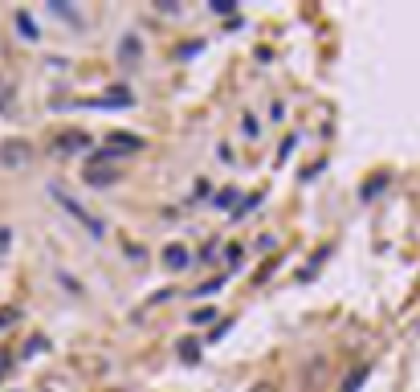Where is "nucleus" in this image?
Wrapping results in <instances>:
<instances>
[{
    "label": "nucleus",
    "mask_w": 420,
    "mask_h": 392,
    "mask_svg": "<svg viewBox=\"0 0 420 392\" xmlns=\"http://www.w3.org/2000/svg\"><path fill=\"white\" fill-rule=\"evenodd\" d=\"M245 135H249V139H258V135H261V127H258V114H253V111H245Z\"/></svg>",
    "instance_id": "dca6fc26"
},
{
    "label": "nucleus",
    "mask_w": 420,
    "mask_h": 392,
    "mask_svg": "<svg viewBox=\"0 0 420 392\" xmlns=\"http://www.w3.org/2000/svg\"><path fill=\"white\" fill-rule=\"evenodd\" d=\"M82 180H86L90 188H111V184H118V180H123V172H118L114 163H90V168L82 172Z\"/></svg>",
    "instance_id": "20e7f679"
},
{
    "label": "nucleus",
    "mask_w": 420,
    "mask_h": 392,
    "mask_svg": "<svg viewBox=\"0 0 420 392\" xmlns=\"http://www.w3.org/2000/svg\"><path fill=\"white\" fill-rule=\"evenodd\" d=\"M221 286H225V278H209V282H204V286H196V298H212V294L221 290Z\"/></svg>",
    "instance_id": "ddd939ff"
},
{
    "label": "nucleus",
    "mask_w": 420,
    "mask_h": 392,
    "mask_svg": "<svg viewBox=\"0 0 420 392\" xmlns=\"http://www.w3.org/2000/svg\"><path fill=\"white\" fill-rule=\"evenodd\" d=\"M249 392H277V384H270V380H258Z\"/></svg>",
    "instance_id": "4be33fe9"
},
{
    "label": "nucleus",
    "mask_w": 420,
    "mask_h": 392,
    "mask_svg": "<svg viewBox=\"0 0 420 392\" xmlns=\"http://www.w3.org/2000/svg\"><path fill=\"white\" fill-rule=\"evenodd\" d=\"M102 151L106 156H135V151H143V139L139 135H127V131H114V135H106V143H102Z\"/></svg>",
    "instance_id": "7ed1b4c3"
},
{
    "label": "nucleus",
    "mask_w": 420,
    "mask_h": 392,
    "mask_svg": "<svg viewBox=\"0 0 420 392\" xmlns=\"http://www.w3.org/2000/svg\"><path fill=\"white\" fill-rule=\"evenodd\" d=\"M90 107H98V111H127V107H135V94H131L127 86H114L102 98H94Z\"/></svg>",
    "instance_id": "39448f33"
},
{
    "label": "nucleus",
    "mask_w": 420,
    "mask_h": 392,
    "mask_svg": "<svg viewBox=\"0 0 420 392\" xmlns=\"http://www.w3.org/2000/svg\"><path fill=\"white\" fill-rule=\"evenodd\" d=\"M0 111H4V114H13V90H9L4 82H0Z\"/></svg>",
    "instance_id": "f3484780"
},
{
    "label": "nucleus",
    "mask_w": 420,
    "mask_h": 392,
    "mask_svg": "<svg viewBox=\"0 0 420 392\" xmlns=\"http://www.w3.org/2000/svg\"><path fill=\"white\" fill-rule=\"evenodd\" d=\"M368 376H372V364H359V368H351V372L343 376L339 392H359L363 384H368Z\"/></svg>",
    "instance_id": "1a4fd4ad"
},
{
    "label": "nucleus",
    "mask_w": 420,
    "mask_h": 392,
    "mask_svg": "<svg viewBox=\"0 0 420 392\" xmlns=\"http://www.w3.org/2000/svg\"><path fill=\"white\" fill-rule=\"evenodd\" d=\"M212 319H216V310H212V307H200V310H196V315H192V319H188V323L204 327V323H212Z\"/></svg>",
    "instance_id": "2eb2a0df"
},
{
    "label": "nucleus",
    "mask_w": 420,
    "mask_h": 392,
    "mask_svg": "<svg viewBox=\"0 0 420 392\" xmlns=\"http://www.w3.org/2000/svg\"><path fill=\"white\" fill-rule=\"evenodd\" d=\"M233 200H237V188H221V196H216V205H221V209H228Z\"/></svg>",
    "instance_id": "a211bd4d"
},
{
    "label": "nucleus",
    "mask_w": 420,
    "mask_h": 392,
    "mask_svg": "<svg viewBox=\"0 0 420 392\" xmlns=\"http://www.w3.org/2000/svg\"><path fill=\"white\" fill-rule=\"evenodd\" d=\"M163 266H167L172 274H179V270H188V266H192V258H188V249H184L179 241H172L167 249H163Z\"/></svg>",
    "instance_id": "0eeeda50"
},
{
    "label": "nucleus",
    "mask_w": 420,
    "mask_h": 392,
    "mask_svg": "<svg viewBox=\"0 0 420 392\" xmlns=\"http://www.w3.org/2000/svg\"><path fill=\"white\" fill-rule=\"evenodd\" d=\"M384 184H388V176L380 172L375 180H368V184H363V192H359V196H363V200H372V196H380V188H384Z\"/></svg>",
    "instance_id": "4468645a"
},
{
    "label": "nucleus",
    "mask_w": 420,
    "mask_h": 392,
    "mask_svg": "<svg viewBox=\"0 0 420 392\" xmlns=\"http://www.w3.org/2000/svg\"><path fill=\"white\" fill-rule=\"evenodd\" d=\"M49 192H53V200H57V205H62V209L78 221V225H86V233H90V237H106V221H102V217H94V212L82 205V200H74L62 184H49Z\"/></svg>",
    "instance_id": "f257e3e1"
},
{
    "label": "nucleus",
    "mask_w": 420,
    "mask_h": 392,
    "mask_svg": "<svg viewBox=\"0 0 420 392\" xmlns=\"http://www.w3.org/2000/svg\"><path fill=\"white\" fill-rule=\"evenodd\" d=\"M225 258L233 261V270H237V266H241V245H228V249H225Z\"/></svg>",
    "instance_id": "aec40b11"
},
{
    "label": "nucleus",
    "mask_w": 420,
    "mask_h": 392,
    "mask_svg": "<svg viewBox=\"0 0 420 392\" xmlns=\"http://www.w3.org/2000/svg\"><path fill=\"white\" fill-rule=\"evenodd\" d=\"M86 147H90V139H86L82 131H62V135L53 139V151H57V156H78Z\"/></svg>",
    "instance_id": "423d86ee"
},
{
    "label": "nucleus",
    "mask_w": 420,
    "mask_h": 392,
    "mask_svg": "<svg viewBox=\"0 0 420 392\" xmlns=\"http://www.w3.org/2000/svg\"><path fill=\"white\" fill-rule=\"evenodd\" d=\"M176 352L188 359V364H196V359H200V339H196V335H184V339L176 343Z\"/></svg>",
    "instance_id": "9b49d317"
},
{
    "label": "nucleus",
    "mask_w": 420,
    "mask_h": 392,
    "mask_svg": "<svg viewBox=\"0 0 420 392\" xmlns=\"http://www.w3.org/2000/svg\"><path fill=\"white\" fill-rule=\"evenodd\" d=\"M9 245H13V233L0 225V258H4V249H9Z\"/></svg>",
    "instance_id": "412c9836"
},
{
    "label": "nucleus",
    "mask_w": 420,
    "mask_h": 392,
    "mask_svg": "<svg viewBox=\"0 0 420 392\" xmlns=\"http://www.w3.org/2000/svg\"><path fill=\"white\" fill-rule=\"evenodd\" d=\"M16 33H21L25 41H37V37H41V29H37V21H33L29 9H16Z\"/></svg>",
    "instance_id": "9d476101"
},
{
    "label": "nucleus",
    "mask_w": 420,
    "mask_h": 392,
    "mask_svg": "<svg viewBox=\"0 0 420 392\" xmlns=\"http://www.w3.org/2000/svg\"><path fill=\"white\" fill-rule=\"evenodd\" d=\"M49 13L62 16V21H70V25H82V13L74 9V4H49Z\"/></svg>",
    "instance_id": "f8f14e48"
},
{
    "label": "nucleus",
    "mask_w": 420,
    "mask_h": 392,
    "mask_svg": "<svg viewBox=\"0 0 420 392\" xmlns=\"http://www.w3.org/2000/svg\"><path fill=\"white\" fill-rule=\"evenodd\" d=\"M139 58H143V45H139V37H135V33H127V37L118 41V62H123V65H135Z\"/></svg>",
    "instance_id": "6e6552de"
},
{
    "label": "nucleus",
    "mask_w": 420,
    "mask_h": 392,
    "mask_svg": "<svg viewBox=\"0 0 420 392\" xmlns=\"http://www.w3.org/2000/svg\"><path fill=\"white\" fill-rule=\"evenodd\" d=\"M16 315H21V310H16V307L0 310V331H4V327H13V319H16Z\"/></svg>",
    "instance_id": "6ab92c4d"
},
{
    "label": "nucleus",
    "mask_w": 420,
    "mask_h": 392,
    "mask_svg": "<svg viewBox=\"0 0 420 392\" xmlns=\"http://www.w3.org/2000/svg\"><path fill=\"white\" fill-rule=\"evenodd\" d=\"M29 160H33L29 139H4V143H0V163H4V168H25Z\"/></svg>",
    "instance_id": "f03ea898"
}]
</instances>
